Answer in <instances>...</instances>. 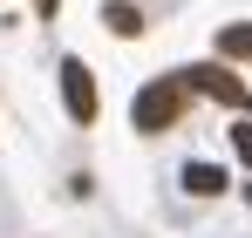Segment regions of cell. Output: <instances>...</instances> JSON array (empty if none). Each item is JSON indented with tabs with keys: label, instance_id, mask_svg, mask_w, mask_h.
I'll return each instance as SVG.
<instances>
[{
	"label": "cell",
	"instance_id": "52a82bcc",
	"mask_svg": "<svg viewBox=\"0 0 252 238\" xmlns=\"http://www.w3.org/2000/svg\"><path fill=\"white\" fill-rule=\"evenodd\" d=\"M232 150H239V163H252V122H239V129H232Z\"/></svg>",
	"mask_w": 252,
	"mask_h": 238
},
{
	"label": "cell",
	"instance_id": "ba28073f",
	"mask_svg": "<svg viewBox=\"0 0 252 238\" xmlns=\"http://www.w3.org/2000/svg\"><path fill=\"white\" fill-rule=\"evenodd\" d=\"M34 14H41V21H55V14H62V0H34Z\"/></svg>",
	"mask_w": 252,
	"mask_h": 238
},
{
	"label": "cell",
	"instance_id": "3957f363",
	"mask_svg": "<svg viewBox=\"0 0 252 238\" xmlns=\"http://www.w3.org/2000/svg\"><path fill=\"white\" fill-rule=\"evenodd\" d=\"M62 102H68V116H75V122H95V75H89L82 55L62 61Z\"/></svg>",
	"mask_w": 252,
	"mask_h": 238
},
{
	"label": "cell",
	"instance_id": "6da1fadb",
	"mask_svg": "<svg viewBox=\"0 0 252 238\" xmlns=\"http://www.w3.org/2000/svg\"><path fill=\"white\" fill-rule=\"evenodd\" d=\"M184 102H191V82H184V75H157V82H143V89H136L129 122H136L143 136H164V129H177Z\"/></svg>",
	"mask_w": 252,
	"mask_h": 238
},
{
	"label": "cell",
	"instance_id": "8992f818",
	"mask_svg": "<svg viewBox=\"0 0 252 238\" xmlns=\"http://www.w3.org/2000/svg\"><path fill=\"white\" fill-rule=\"evenodd\" d=\"M102 21H109V28H116L123 41H136V34H143V14H136L129 0H109V7H102Z\"/></svg>",
	"mask_w": 252,
	"mask_h": 238
},
{
	"label": "cell",
	"instance_id": "7a4b0ae2",
	"mask_svg": "<svg viewBox=\"0 0 252 238\" xmlns=\"http://www.w3.org/2000/svg\"><path fill=\"white\" fill-rule=\"evenodd\" d=\"M177 75L191 82L198 95H211V102H225V109H252V89H246L239 75H232L225 61H198V68H177Z\"/></svg>",
	"mask_w": 252,
	"mask_h": 238
},
{
	"label": "cell",
	"instance_id": "9c48e42d",
	"mask_svg": "<svg viewBox=\"0 0 252 238\" xmlns=\"http://www.w3.org/2000/svg\"><path fill=\"white\" fill-rule=\"evenodd\" d=\"M246 198H252V191H246Z\"/></svg>",
	"mask_w": 252,
	"mask_h": 238
},
{
	"label": "cell",
	"instance_id": "277c9868",
	"mask_svg": "<svg viewBox=\"0 0 252 238\" xmlns=\"http://www.w3.org/2000/svg\"><path fill=\"white\" fill-rule=\"evenodd\" d=\"M184 191H191V198H218V191H225V170H218V163H184Z\"/></svg>",
	"mask_w": 252,
	"mask_h": 238
},
{
	"label": "cell",
	"instance_id": "5b68a950",
	"mask_svg": "<svg viewBox=\"0 0 252 238\" xmlns=\"http://www.w3.org/2000/svg\"><path fill=\"white\" fill-rule=\"evenodd\" d=\"M218 55H225V61H252V21L218 28Z\"/></svg>",
	"mask_w": 252,
	"mask_h": 238
}]
</instances>
